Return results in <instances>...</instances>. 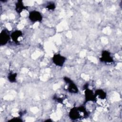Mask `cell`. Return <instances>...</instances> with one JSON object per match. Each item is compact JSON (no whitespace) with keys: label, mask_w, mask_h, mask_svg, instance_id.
<instances>
[{"label":"cell","mask_w":122,"mask_h":122,"mask_svg":"<svg viewBox=\"0 0 122 122\" xmlns=\"http://www.w3.org/2000/svg\"><path fill=\"white\" fill-rule=\"evenodd\" d=\"M63 80L68 84L67 90L68 92L73 94H77L79 92V89L77 86L72 80L67 76H64L63 77Z\"/></svg>","instance_id":"obj_1"},{"label":"cell","mask_w":122,"mask_h":122,"mask_svg":"<svg viewBox=\"0 0 122 122\" xmlns=\"http://www.w3.org/2000/svg\"><path fill=\"white\" fill-rule=\"evenodd\" d=\"M83 116L84 118H85L84 115L81 112H80L78 107H74L72 108L69 112V116L70 118L73 121L79 119L83 117Z\"/></svg>","instance_id":"obj_2"},{"label":"cell","mask_w":122,"mask_h":122,"mask_svg":"<svg viewBox=\"0 0 122 122\" xmlns=\"http://www.w3.org/2000/svg\"><path fill=\"white\" fill-rule=\"evenodd\" d=\"M28 18L30 21L36 22L41 21L43 17L40 11L36 10H33L29 12Z\"/></svg>","instance_id":"obj_3"},{"label":"cell","mask_w":122,"mask_h":122,"mask_svg":"<svg viewBox=\"0 0 122 122\" xmlns=\"http://www.w3.org/2000/svg\"><path fill=\"white\" fill-rule=\"evenodd\" d=\"M66 58L59 54H55L52 57V62L56 66L59 67H62L65 62Z\"/></svg>","instance_id":"obj_4"},{"label":"cell","mask_w":122,"mask_h":122,"mask_svg":"<svg viewBox=\"0 0 122 122\" xmlns=\"http://www.w3.org/2000/svg\"><path fill=\"white\" fill-rule=\"evenodd\" d=\"M10 38V34L8 30L3 29L0 33V45H6Z\"/></svg>","instance_id":"obj_5"},{"label":"cell","mask_w":122,"mask_h":122,"mask_svg":"<svg viewBox=\"0 0 122 122\" xmlns=\"http://www.w3.org/2000/svg\"><path fill=\"white\" fill-rule=\"evenodd\" d=\"M100 61L104 63H112L113 62V59L111 53L106 50H103L101 53V56L99 58Z\"/></svg>","instance_id":"obj_6"},{"label":"cell","mask_w":122,"mask_h":122,"mask_svg":"<svg viewBox=\"0 0 122 122\" xmlns=\"http://www.w3.org/2000/svg\"><path fill=\"white\" fill-rule=\"evenodd\" d=\"M85 103L89 102H95L96 100V96L94 92L89 88L85 90Z\"/></svg>","instance_id":"obj_7"},{"label":"cell","mask_w":122,"mask_h":122,"mask_svg":"<svg viewBox=\"0 0 122 122\" xmlns=\"http://www.w3.org/2000/svg\"><path fill=\"white\" fill-rule=\"evenodd\" d=\"M22 35H23V33L21 30H16L13 31L10 34V38L16 44H19V41L18 39L21 36H22Z\"/></svg>","instance_id":"obj_8"},{"label":"cell","mask_w":122,"mask_h":122,"mask_svg":"<svg viewBox=\"0 0 122 122\" xmlns=\"http://www.w3.org/2000/svg\"><path fill=\"white\" fill-rule=\"evenodd\" d=\"M26 9V7L24 6L22 0H18L15 3V10L16 11L20 14L24 10Z\"/></svg>","instance_id":"obj_9"},{"label":"cell","mask_w":122,"mask_h":122,"mask_svg":"<svg viewBox=\"0 0 122 122\" xmlns=\"http://www.w3.org/2000/svg\"><path fill=\"white\" fill-rule=\"evenodd\" d=\"M95 94L97 97H98L99 99L101 100H104L107 97V93L106 92L102 89H97L94 92Z\"/></svg>","instance_id":"obj_10"},{"label":"cell","mask_w":122,"mask_h":122,"mask_svg":"<svg viewBox=\"0 0 122 122\" xmlns=\"http://www.w3.org/2000/svg\"><path fill=\"white\" fill-rule=\"evenodd\" d=\"M17 73L16 72H10L7 76L8 81L11 83L16 82L17 81Z\"/></svg>","instance_id":"obj_11"},{"label":"cell","mask_w":122,"mask_h":122,"mask_svg":"<svg viewBox=\"0 0 122 122\" xmlns=\"http://www.w3.org/2000/svg\"><path fill=\"white\" fill-rule=\"evenodd\" d=\"M45 8L49 10H54L56 8V5L53 2H50L46 6Z\"/></svg>","instance_id":"obj_12"},{"label":"cell","mask_w":122,"mask_h":122,"mask_svg":"<svg viewBox=\"0 0 122 122\" xmlns=\"http://www.w3.org/2000/svg\"><path fill=\"white\" fill-rule=\"evenodd\" d=\"M23 120L19 117H14L8 121V122H21Z\"/></svg>","instance_id":"obj_13"},{"label":"cell","mask_w":122,"mask_h":122,"mask_svg":"<svg viewBox=\"0 0 122 122\" xmlns=\"http://www.w3.org/2000/svg\"><path fill=\"white\" fill-rule=\"evenodd\" d=\"M54 100H55L58 102L60 103H63V100L61 98H58V97H55L54 98Z\"/></svg>","instance_id":"obj_14"},{"label":"cell","mask_w":122,"mask_h":122,"mask_svg":"<svg viewBox=\"0 0 122 122\" xmlns=\"http://www.w3.org/2000/svg\"><path fill=\"white\" fill-rule=\"evenodd\" d=\"M52 121L51 120V119H48L47 120H45V122H51Z\"/></svg>","instance_id":"obj_15"}]
</instances>
